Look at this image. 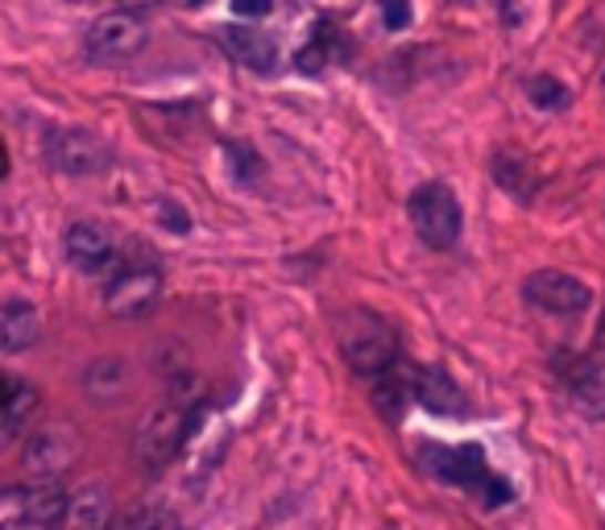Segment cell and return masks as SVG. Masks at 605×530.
I'll return each mask as SVG.
<instances>
[{"mask_svg": "<svg viewBox=\"0 0 605 530\" xmlns=\"http://www.w3.org/2000/svg\"><path fill=\"white\" fill-rule=\"evenodd\" d=\"M195 422H199V406L195 398H171V402H162L150 410V419L142 422V431L133 439V452H137V465L150 468V472H158L183 452V444L192 439Z\"/></svg>", "mask_w": 605, "mask_h": 530, "instance_id": "obj_1", "label": "cell"}, {"mask_svg": "<svg viewBox=\"0 0 605 530\" xmlns=\"http://www.w3.org/2000/svg\"><path fill=\"white\" fill-rule=\"evenodd\" d=\"M340 353H345V365L357 377H382L399 360V336L386 328L378 315L352 312L349 328L340 336Z\"/></svg>", "mask_w": 605, "mask_h": 530, "instance_id": "obj_2", "label": "cell"}, {"mask_svg": "<svg viewBox=\"0 0 605 530\" xmlns=\"http://www.w3.org/2000/svg\"><path fill=\"white\" fill-rule=\"evenodd\" d=\"M407 216H411L414 236L428 245V249H452L457 236H461V200L452 195V187L444 183H423L411 191L407 200Z\"/></svg>", "mask_w": 605, "mask_h": 530, "instance_id": "obj_3", "label": "cell"}, {"mask_svg": "<svg viewBox=\"0 0 605 530\" xmlns=\"http://www.w3.org/2000/svg\"><path fill=\"white\" fill-rule=\"evenodd\" d=\"M83 439L75 427L66 422H50V427H38L25 448H21V465L30 472L33 481H59L66 468L80 460Z\"/></svg>", "mask_w": 605, "mask_h": 530, "instance_id": "obj_4", "label": "cell"}, {"mask_svg": "<svg viewBox=\"0 0 605 530\" xmlns=\"http://www.w3.org/2000/svg\"><path fill=\"white\" fill-rule=\"evenodd\" d=\"M158 298H162V274L154 265H137V262L116 265L112 282L104 286V307L116 319H142V315H150L158 307Z\"/></svg>", "mask_w": 605, "mask_h": 530, "instance_id": "obj_5", "label": "cell"}, {"mask_svg": "<svg viewBox=\"0 0 605 530\" xmlns=\"http://www.w3.org/2000/svg\"><path fill=\"white\" fill-rule=\"evenodd\" d=\"M83 47H88V59H96V63H125L145 47V26L133 13L112 9V13L92 21Z\"/></svg>", "mask_w": 605, "mask_h": 530, "instance_id": "obj_6", "label": "cell"}, {"mask_svg": "<svg viewBox=\"0 0 605 530\" xmlns=\"http://www.w3.org/2000/svg\"><path fill=\"white\" fill-rule=\"evenodd\" d=\"M109 145L92 129H50L47 162L63 174H100L109 166Z\"/></svg>", "mask_w": 605, "mask_h": 530, "instance_id": "obj_7", "label": "cell"}, {"mask_svg": "<svg viewBox=\"0 0 605 530\" xmlns=\"http://www.w3.org/2000/svg\"><path fill=\"white\" fill-rule=\"evenodd\" d=\"M523 298L547 315H581L593 303V291L564 269H535L523 282Z\"/></svg>", "mask_w": 605, "mask_h": 530, "instance_id": "obj_8", "label": "cell"}, {"mask_svg": "<svg viewBox=\"0 0 605 530\" xmlns=\"http://www.w3.org/2000/svg\"><path fill=\"white\" fill-rule=\"evenodd\" d=\"M419 465L428 468L435 481L448 485H464V489H481L485 485V456L473 444H461V448H435V444H423L419 448Z\"/></svg>", "mask_w": 605, "mask_h": 530, "instance_id": "obj_9", "label": "cell"}, {"mask_svg": "<svg viewBox=\"0 0 605 530\" xmlns=\"http://www.w3.org/2000/svg\"><path fill=\"white\" fill-rule=\"evenodd\" d=\"M63 249H66V262L83 269V274H100L116 262V245H112V233L104 224H92V220H80L71 224L63 236Z\"/></svg>", "mask_w": 605, "mask_h": 530, "instance_id": "obj_10", "label": "cell"}, {"mask_svg": "<svg viewBox=\"0 0 605 530\" xmlns=\"http://www.w3.org/2000/svg\"><path fill=\"white\" fill-rule=\"evenodd\" d=\"M402 386L411 398L435 410V415H464L469 406H464V394L452 386V377L440 374V369H431V365H411L407 374H402Z\"/></svg>", "mask_w": 605, "mask_h": 530, "instance_id": "obj_11", "label": "cell"}, {"mask_svg": "<svg viewBox=\"0 0 605 530\" xmlns=\"http://www.w3.org/2000/svg\"><path fill=\"white\" fill-rule=\"evenodd\" d=\"M112 518V498L109 489L96 481L80 485L75 493H66L63 518L54 522V530H104Z\"/></svg>", "mask_w": 605, "mask_h": 530, "instance_id": "obj_12", "label": "cell"}, {"mask_svg": "<svg viewBox=\"0 0 605 530\" xmlns=\"http://www.w3.org/2000/svg\"><path fill=\"white\" fill-rule=\"evenodd\" d=\"M221 47L237 59L240 67H249V71H257V75H266V71H274V63H278V47H274L270 33L262 30H240V26H224L221 30Z\"/></svg>", "mask_w": 605, "mask_h": 530, "instance_id": "obj_13", "label": "cell"}, {"mask_svg": "<svg viewBox=\"0 0 605 530\" xmlns=\"http://www.w3.org/2000/svg\"><path fill=\"white\" fill-rule=\"evenodd\" d=\"M42 336V315L25 298H9L0 307V348L4 353H25Z\"/></svg>", "mask_w": 605, "mask_h": 530, "instance_id": "obj_14", "label": "cell"}, {"mask_svg": "<svg viewBox=\"0 0 605 530\" xmlns=\"http://www.w3.org/2000/svg\"><path fill=\"white\" fill-rule=\"evenodd\" d=\"M66 489L59 481H38L30 493H17V522L25 527H54L63 518Z\"/></svg>", "mask_w": 605, "mask_h": 530, "instance_id": "obj_15", "label": "cell"}, {"mask_svg": "<svg viewBox=\"0 0 605 530\" xmlns=\"http://www.w3.org/2000/svg\"><path fill=\"white\" fill-rule=\"evenodd\" d=\"M83 390L92 402H116L129 390V365L121 357H100L83 369Z\"/></svg>", "mask_w": 605, "mask_h": 530, "instance_id": "obj_16", "label": "cell"}, {"mask_svg": "<svg viewBox=\"0 0 605 530\" xmlns=\"http://www.w3.org/2000/svg\"><path fill=\"white\" fill-rule=\"evenodd\" d=\"M573 406L593 422H605V360H593L573 377Z\"/></svg>", "mask_w": 605, "mask_h": 530, "instance_id": "obj_17", "label": "cell"}, {"mask_svg": "<svg viewBox=\"0 0 605 530\" xmlns=\"http://www.w3.org/2000/svg\"><path fill=\"white\" fill-rule=\"evenodd\" d=\"M494 179H498V187L510 191L514 200H531L535 195V187H540V179H535V171L531 166H523L519 157H494Z\"/></svg>", "mask_w": 605, "mask_h": 530, "instance_id": "obj_18", "label": "cell"}, {"mask_svg": "<svg viewBox=\"0 0 605 530\" xmlns=\"http://www.w3.org/2000/svg\"><path fill=\"white\" fill-rule=\"evenodd\" d=\"M407 402H411V394H407V386H402V377L382 374V381L373 386V406H378V415H382L386 422H399L402 410H407Z\"/></svg>", "mask_w": 605, "mask_h": 530, "instance_id": "obj_19", "label": "cell"}, {"mask_svg": "<svg viewBox=\"0 0 605 530\" xmlns=\"http://www.w3.org/2000/svg\"><path fill=\"white\" fill-rule=\"evenodd\" d=\"M121 530H183V522L166 506L150 501V506H133L125 514V522H121Z\"/></svg>", "mask_w": 605, "mask_h": 530, "instance_id": "obj_20", "label": "cell"}, {"mask_svg": "<svg viewBox=\"0 0 605 530\" xmlns=\"http://www.w3.org/2000/svg\"><path fill=\"white\" fill-rule=\"evenodd\" d=\"M526 95H531V104L535 109H547V112H560L568 109V100H573V92L560 83V79L552 75H535L531 83H526Z\"/></svg>", "mask_w": 605, "mask_h": 530, "instance_id": "obj_21", "label": "cell"}, {"mask_svg": "<svg viewBox=\"0 0 605 530\" xmlns=\"http://www.w3.org/2000/svg\"><path fill=\"white\" fill-rule=\"evenodd\" d=\"M33 406H38V394H33L30 386H13L9 402H4V410H0V427H4V436L21 431V422L33 415Z\"/></svg>", "mask_w": 605, "mask_h": 530, "instance_id": "obj_22", "label": "cell"}, {"mask_svg": "<svg viewBox=\"0 0 605 530\" xmlns=\"http://www.w3.org/2000/svg\"><path fill=\"white\" fill-rule=\"evenodd\" d=\"M295 63H299V71H307V75L324 71V63H328V30H319L316 42H311V47H302Z\"/></svg>", "mask_w": 605, "mask_h": 530, "instance_id": "obj_23", "label": "cell"}, {"mask_svg": "<svg viewBox=\"0 0 605 530\" xmlns=\"http://www.w3.org/2000/svg\"><path fill=\"white\" fill-rule=\"evenodd\" d=\"M382 4L386 30H407L411 26V0H378Z\"/></svg>", "mask_w": 605, "mask_h": 530, "instance_id": "obj_24", "label": "cell"}, {"mask_svg": "<svg viewBox=\"0 0 605 530\" xmlns=\"http://www.w3.org/2000/svg\"><path fill=\"white\" fill-rule=\"evenodd\" d=\"M481 498H485V506H506V501L514 498V489H510L506 481H498V477H485V485H481Z\"/></svg>", "mask_w": 605, "mask_h": 530, "instance_id": "obj_25", "label": "cell"}, {"mask_svg": "<svg viewBox=\"0 0 605 530\" xmlns=\"http://www.w3.org/2000/svg\"><path fill=\"white\" fill-rule=\"evenodd\" d=\"M158 216L166 220V224H171L175 233H187V228H192V216H187L183 207H175L171 200H162V203H158Z\"/></svg>", "mask_w": 605, "mask_h": 530, "instance_id": "obj_26", "label": "cell"}, {"mask_svg": "<svg viewBox=\"0 0 605 530\" xmlns=\"http://www.w3.org/2000/svg\"><path fill=\"white\" fill-rule=\"evenodd\" d=\"M270 9V0H233V13L237 17H266Z\"/></svg>", "mask_w": 605, "mask_h": 530, "instance_id": "obj_27", "label": "cell"}, {"mask_svg": "<svg viewBox=\"0 0 605 530\" xmlns=\"http://www.w3.org/2000/svg\"><path fill=\"white\" fill-rule=\"evenodd\" d=\"M154 4H158V0H116V9H121V13H145V9H154Z\"/></svg>", "mask_w": 605, "mask_h": 530, "instance_id": "obj_28", "label": "cell"}, {"mask_svg": "<svg viewBox=\"0 0 605 530\" xmlns=\"http://www.w3.org/2000/svg\"><path fill=\"white\" fill-rule=\"evenodd\" d=\"M9 394H13V381L0 374V410H4V402H9Z\"/></svg>", "mask_w": 605, "mask_h": 530, "instance_id": "obj_29", "label": "cell"}, {"mask_svg": "<svg viewBox=\"0 0 605 530\" xmlns=\"http://www.w3.org/2000/svg\"><path fill=\"white\" fill-rule=\"evenodd\" d=\"M4 174H9V145L0 141V179H4Z\"/></svg>", "mask_w": 605, "mask_h": 530, "instance_id": "obj_30", "label": "cell"}, {"mask_svg": "<svg viewBox=\"0 0 605 530\" xmlns=\"http://www.w3.org/2000/svg\"><path fill=\"white\" fill-rule=\"evenodd\" d=\"M178 4H187V9H199V4H204V0H178Z\"/></svg>", "mask_w": 605, "mask_h": 530, "instance_id": "obj_31", "label": "cell"}]
</instances>
